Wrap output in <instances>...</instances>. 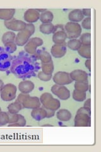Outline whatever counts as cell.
<instances>
[{
	"label": "cell",
	"mask_w": 101,
	"mask_h": 152,
	"mask_svg": "<svg viewBox=\"0 0 101 152\" xmlns=\"http://www.w3.org/2000/svg\"><path fill=\"white\" fill-rule=\"evenodd\" d=\"M39 64L37 59L27 55H20L12 61L11 72L19 79L31 78L39 70Z\"/></svg>",
	"instance_id": "cell-1"
},
{
	"label": "cell",
	"mask_w": 101,
	"mask_h": 152,
	"mask_svg": "<svg viewBox=\"0 0 101 152\" xmlns=\"http://www.w3.org/2000/svg\"><path fill=\"white\" fill-rule=\"evenodd\" d=\"M17 101L22 104L23 108L34 109L41 107L39 98L36 96H31L28 94H20L17 99Z\"/></svg>",
	"instance_id": "cell-2"
},
{
	"label": "cell",
	"mask_w": 101,
	"mask_h": 152,
	"mask_svg": "<svg viewBox=\"0 0 101 152\" xmlns=\"http://www.w3.org/2000/svg\"><path fill=\"white\" fill-rule=\"evenodd\" d=\"M39 99L43 107L46 110L56 111L61 106V103L59 99L54 98L49 93H43Z\"/></svg>",
	"instance_id": "cell-3"
},
{
	"label": "cell",
	"mask_w": 101,
	"mask_h": 152,
	"mask_svg": "<svg viewBox=\"0 0 101 152\" xmlns=\"http://www.w3.org/2000/svg\"><path fill=\"white\" fill-rule=\"evenodd\" d=\"M65 31L67 38L70 39H76L81 35V27L78 23L70 22L65 26Z\"/></svg>",
	"instance_id": "cell-4"
},
{
	"label": "cell",
	"mask_w": 101,
	"mask_h": 152,
	"mask_svg": "<svg viewBox=\"0 0 101 152\" xmlns=\"http://www.w3.org/2000/svg\"><path fill=\"white\" fill-rule=\"evenodd\" d=\"M17 87L13 84H7L4 86L1 92V98L4 102H11L16 98Z\"/></svg>",
	"instance_id": "cell-5"
},
{
	"label": "cell",
	"mask_w": 101,
	"mask_h": 152,
	"mask_svg": "<svg viewBox=\"0 0 101 152\" xmlns=\"http://www.w3.org/2000/svg\"><path fill=\"white\" fill-rule=\"evenodd\" d=\"M52 36V41L56 45L63 44L67 39V36L65 31V28L62 25H57L54 26V30Z\"/></svg>",
	"instance_id": "cell-6"
},
{
	"label": "cell",
	"mask_w": 101,
	"mask_h": 152,
	"mask_svg": "<svg viewBox=\"0 0 101 152\" xmlns=\"http://www.w3.org/2000/svg\"><path fill=\"white\" fill-rule=\"evenodd\" d=\"M43 45V41L39 37H32L28 40L25 46H24V50L30 55H35L37 53V47Z\"/></svg>",
	"instance_id": "cell-7"
},
{
	"label": "cell",
	"mask_w": 101,
	"mask_h": 152,
	"mask_svg": "<svg viewBox=\"0 0 101 152\" xmlns=\"http://www.w3.org/2000/svg\"><path fill=\"white\" fill-rule=\"evenodd\" d=\"M51 91L61 100H66L70 97V91L64 86L54 84L51 88Z\"/></svg>",
	"instance_id": "cell-8"
},
{
	"label": "cell",
	"mask_w": 101,
	"mask_h": 152,
	"mask_svg": "<svg viewBox=\"0 0 101 152\" xmlns=\"http://www.w3.org/2000/svg\"><path fill=\"white\" fill-rule=\"evenodd\" d=\"M53 81L56 84L60 86H65L71 84L73 82L70 77V74L66 72H56L53 76Z\"/></svg>",
	"instance_id": "cell-9"
},
{
	"label": "cell",
	"mask_w": 101,
	"mask_h": 152,
	"mask_svg": "<svg viewBox=\"0 0 101 152\" xmlns=\"http://www.w3.org/2000/svg\"><path fill=\"white\" fill-rule=\"evenodd\" d=\"M12 56L5 50L0 51V71L4 72L10 68Z\"/></svg>",
	"instance_id": "cell-10"
},
{
	"label": "cell",
	"mask_w": 101,
	"mask_h": 152,
	"mask_svg": "<svg viewBox=\"0 0 101 152\" xmlns=\"http://www.w3.org/2000/svg\"><path fill=\"white\" fill-rule=\"evenodd\" d=\"M4 26H5L8 29L13 31L20 32L25 29L27 23L23 21L17 20V19H12L10 20L4 21Z\"/></svg>",
	"instance_id": "cell-11"
},
{
	"label": "cell",
	"mask_w": 101,
	"mask_h": 152,
	"mask_svg": "<svg viewBox=\"0 0 101 152\" xmlns=\"http://www.w3.org/2000/svg\"><path fill=\"white\" fill-rule=\"evenodd\" d=\"M90 116L85 113H76V115L75 117V127H90Z\"/></svg>",
	"instance_id": "cell-12"
},
{
	"label": "cell",
	"mask_w": 101,
	"mask_h": 152,
	"mask_svg": "<svg viewBox=\"0 0 101 152\" xmlns=\"http://www.w3.org/2000/svg\"><path fill=\"white\" fill-rule=\"evenodd\" d=\"M67 51V46L66 44H60V45H56L54 44L51 48V55L53 56L54 58H60L64 56L66 53Z\"/></svg>",
	"instance_id": "cell-13"
},
{
	"label": "cell",
	"mask_w": 101,
	"mask_h": 152,
	"mask_svg": "<svg viewBox=\"0 0 101 152\" xmlns=\"http://www.w3.org/2000/svg\"><path fill=\"white\" fill-rule=\"evenodd\" d=\"M31 34L26 30H23L20 32H19L16 35L15 42L17 46H23L27 44V42L30 39Z\"/></svg>",
	"instance_id": "cell-14"
},
{
	"label": "cell",
	"mask_w": 101,
	"mask_h": 152,
	"mask_svg": "<svg viewBox=\"0 0 101 152\" xmlns=\"http://www.w3.org/2000/svg\"><path fill=\"white\" fill-rule=\"evenodd\" d=\"M71 79L75 82L88 81V74L82 70H75L70 74Z\"/></svg>",
	"instance_id": "cell-15"
},
{
	"label": "cell",
	"mask_w": 101,
	"mask_h": 152,
	"mask_svg": "<svg viewBox=\"0 0 101 152\" xmlns=\"http://www.w3.org/2000/svg\"><path fill=\"white\" fill-rule=\"evenodd\" d=\"M24 20L28 23L36 22L40 18V13L35 9H28L24 13Z\"/></svg>",
	"instance_id": "cell-16"
},
{
	"label": "cell",
	"mask_w": 101,
	"mask_h": 152,
	"mask_svg": "<svg viewBox=\"0 0 101 152\" xmlns=\"http://www.w3.org/2000/svg\"><path fill=\"white\" fill-rule=\"evenodd\" d=\"M35 88V85L31 80H24L19 83L18 89L22 93L28 94L31 93Z\"/></svg>",
	"instance_id": "cell-17"
},
{
	"label": "cell",
	"mask_w": 101,
	"mask_h": 152,
	"mask_svg": "<svg viewBox=\"0 0 101 152\" xmlns=\"http://www.w3.org/2000/svg\"><path fill=\"white\" fill-rule=\"evenodd\" d=\"M31 115L34 120L37 121H41L47 117L46 109L41 107L32 109Z\"/></svg>",
	"instance_id": "cell-18"
},
{
	"label": "cell",
	"mask_w": 101,
	"mask_h": 152,
	"mask_svg": "<svg viewBox=\"0 0 101 152\" xmlns=\"http://www.w3.org/2000/svg\"><path fill=\"white\" fill-rule=\"evenodd\" d=\"M84 15L80 9H76L73 10L71 12H70L68 14V18L70 22L78 23L82 20L84 19Z\"/></svg>",
	"instance_id": "cell-19"
},
{
	"label": "cell",
	"mask_w": 101,
	"mask_h": 152,
	"mask_svg": "<svg viewBox=\"0 0 101 152\" xmlns=\"http://www.w3.org/2000/svg\"><path fill=\"white\" fill-rule=\"evenodd\" d=\"M15 13V9H0V20H10Z\"/></svg>",
	"instance_id": "cell-20"
},
{
	"label": "cell",
	"mask_w": 101,
	"mask_h": 152,
	"mask_svg": "<svg viewBox=\"0 0 101 152\" xmlns=\"http://www.w3.org/2000/svg\"><path fill=\"white\" fill-rule=\"evenodd\" d=\"M56 117L57 119L62 122H67L69 121L72 115L71 112L66 110V109H61L56 113Z\"/></svg>",
	"instance_id": "cell-21"
},
{
	"label": "cell",
	"mask_w": 101,
	"mask_h": 152,
	"mask_svg": "<svg viewBox=\"0 0 101 152\" xmlns=\"http://www.w3.org/2000/svg\"><path fill=\"white\" fill-rule=\"evenodd\" d=\"M37 57L41 61V63H49L52 61V56L47 51L39 50L36 53Z\"/></svg>",
	"instance_id": "cell-22"
},
{
	"label": "cell",
	"mask_w": 101,
	"mask_h": 152,
	"mask_svg": "<svg viewBox=\"0 0 101 152\" xmlns=\"http://www.w3.org/2000/svg\"><path fill=\"white\" fill-rule=\"evenodd\" d=\"M78 53L81 56L86 59L91 58V46L81 45L78 50Z\"/></svg>",
	"instance_id": "cell-23"
},
{
	"label": "cell",
	"mask_w": 101,
	"mask_h": 152,
	"mask_svg": "<svg viewBox=\"0 0 101 152\" xmlns=\"http://www.w3.org/2000/svg\"><path fill=\"white\" fill-rule=\"evenodd\" d=\"M39 30L44 34H51L54 32V26L52 23H42L39 27Z\"/></svg>",
	"instance_id": "cell-24"
},
{
	"label": "cell",
	"mask_w": 101,
	"mask_h": 152,
	"mask_svg": "<svg viewBox=\"0 0 101 152\" xmlns=\"http://www.w3.org/2000/svg\"><path fill=\"white\" fill-rule=\"evenodd\" d=\"M54 15L50 11H46L42 13L40 15V20L42 22V23H51V22L53 20Z\"/></svg>",
	"instance_id": "cell-25"
},
{
	"label": "cell",
	"mask_w": 101,
	"mask_h": 152,
	"mask_svg": "<svg viewBox=\"0 0 101 152\" xmlns=\"http://www.w3.org/2000/svg\"><path fill=\"white\" fill-rule=\"evenodd\" d=\"M15 37L16 35L15 33L12 31H8L3 34L2 37V42L4 45L9 43V42H15Z\"/></svg>",
	"instance_id": "cell-26"
},
{
	"label": "cell",
	"mask_w": 101,
	"mask_h": 152,
	"mask_svg": "<svg viewBox=\"0 0 101 152\" xmlns=\"http://www.w3.org/2000/svg\"><path fill=\"white\" fill-rule=\"evenodd\" d=\"M22 108V104L16 101L15 102H13L9 104L8 107V112L10 113H18Z\"/></svg>",
	"instance_id": "cell-27"
},
{
	"label": "cell",
	"mask_w": 101,
	"mask_h": 152,
	"mask_svg": "<svg viewBox=\"0 0 101 152\" xmlns=\"http://www.w3.org/2000/svg\"><path fill=\"white\" fill-rule=\"evenodd\" d=\"M74 87H75V90H76V91L86 93L88 91L89 85L88 81L75 82Z\"/></svg>",
	"instance_id": "cell-28"
},
{
	"label": "cell",
	"mask_w": 101,
	"mask_h": 152,
	"mask_svg": "<svg viewBox=\"0 0 101 152\" xmlns=\"http://www.w3.org/2000/svg\"><path fill=\"white\" fill-rule=\"evenodd\" d=\"M41 68L43 72L46 74H52L54 71V64L52 61L49 63H41Z\"/></svg>",
	"instance_id": "cell-29"
},
{
	"label": "cell",
	"mask_w": 101,
	"mask_h": 152,
	"mask_svg": "<svg viewBox=\"0 0 101 152\" xmlns=\"http://www.w3.org/2000/svg\"><path fill=\"white\" fill-rule=\"evenodd\" d=\"M66 46L71 50L78 51V50L80 48V47L81 46V44L79 39H70V41H68V42H67Z\"/></svg>",
	"instance_id": "cell-30"
},
{
	"label": "cell",
	"mask_w": 101,
	"mask_h": 152,
	"mask_svg": "<svg viewBox=\"0 0 101 152\" xmlns=\"http://www.w3.org/2000/svg\"><path fill=\"white\" fill-rule=\"evenodd\" d=\"M72 96H73V98L75 101L81 102H84L86 99V94L85 92H80V91L74 90Z\"/></svg>",
	"instance_id": "cell-31"
},
{
	"label": "cell",
	"mask_w": 101,
	"mask_h": 152,
	"mask_svg": "<svg viewBox=\"0 0 101 152\" xmlns=\"http://www.w3.org/2000/svg\"><path fill=\"white\" fill-rule=\"evenodd\" d=\"M81 45L91 46V34L90 33H84L81 35L80 39Z\"/></svg>",
	"instance_id": "cell-32"
},
{
	"label": "cell",
	"mask_w": 101,
	"mask_h": 152,
	"mask_svg": "<svg viewBox=\"0 0 101 152\" xmlns=\"http://www.w3.org/2000/svg\"><path fill=\"white\" fill-rule=\"evenodd\" d=\"M26 120L23 115L19 114V118L17 122L14 124H9L8 127H24L26 125Z\"/></svg>",
	"instance_id": "cell-33"
},
{
	"label": "cell",
	"mask_w": 101,
	"mask_h": 152,
	"mask_svg": "<svg viewBox=\"0 0 101 152\" xmlns=\"http://www.w3.org/2000/svg\"><path fill=\"white\" fill-rule=\"evenodd\" d=\"M4 48H5L4 50H5L7 52H8V53L9 54L14 53V52L17 50V46L15 42H9V43L4 45Z\"/></svg>",
	"instance_id": "cell-34"
},
{
	"label": "cell",
	"mask_w": 101,
	"mask_h": 152,
	"mask_svg": "<svg viewBox=\"0 0 101 152\" xmlns=\"http://www.w3.org/2000/svg\"><path fill=\"white\" fill-rule=\"evenodd\" d=\"M9 122L8 113L4 112H0V126H5Z\"/></svg>",
	"instance_id": "cell-35"
},
{
	"label": "cell",
	"mask_w": 101,
	"mask_h": 152,
	"mask_svg": "<svg viewBox=\"0 0 101 152\" xmlns=\"http://www.w3.org/2000/svg\"><path fill=\"white\" fill-rule=\"evenodd\" d=\"M52 76V74H46L44 72H43L42 71L39 72L37 75L38 78H39L41 80H42V81H44V82L49 81V80L51 79Z\"/></svg>",
	"instance_id": "cell-36"
},
{
	"label": "cell",
	"mask_w": 101,
	"mask_h": 152,
	"mask_svg": "<svg viewBox=\"0 0 101 152\" xmlns=\"http://www.w3.org/2000/svg\"><path fill=\"white\" fill-rule=\"evenodd\" d=\"M91 20H91L90 17L85 18V19H84L82 23H81V26L85 29H91V27H92V26H91Z\"/></svg>",
	"instance_id": "cell-37"
},
{
	"label": "cell",
	"mask_w": 101,
	"mask_h": 152,
	"mask_svg": "<svg viewBox=\"0 0 101 152\" xmlns=\"http://www.w3.org/2000/svg\"><path fill=\"white\" fill-rule=\"evenodd\" d=\"M9 116V124H14L17 122L19 118V114L18 113H8Z\"/></svg>",
	"instance_id": "cell-38"
},
{
	"label": "cell",
	"mask_w": 101,
	"mask_h": 152,
	"mask_svg": "<svg viewBox=\"0 0 101 152\" xmlns=\"http://www.w3.org/2000/svg\"><path fill=\"white\" fill-rule=\"evenodd\" d=\"M85 113L89 116H91V109L85 107H81V108H80L77 110V112H76V113Z\"/></svg>",
	"instance_id": "cell-39"
},
{
	"label": "cell",
	"mask_w": 101,
	"mask_h": 152,
	"mask_svg": "<svg viewBox=\"0 0 101 152\" xmlns=\"http://www.w3.org/2000/svg\"><path fill=\"white\" fill-rule=\"evenodd\" d=\"M25 30L29 32L31 35H33V33L35 32V26L33 23H27Z\"/></svg>",
	"instance_id": "cell-40"
},
{
	"label": "cell",
	"mask_w": 101,
	"mask_h": 152,
	"mask_svg": "<svg viewBox=\"0 0 101 152\" xmlns=\"http://www.w3.org/2000/svg\"><path fill=\"white\" fill-rule=\"evenodd\" d=\"M81 12H82L84 16H86L87 17H90L91 13H92L91 9H83L82 10H81Z\"/></svg>",
	"instance_id": "cell-41"
},
{
	"label": "cell",
	"mask_w": 101,
	"mask_h": 152,
	"mask_svg": "<svg viewBox=\"0 0 101 152\" xmlns=\"http://www.w3.org/2000/svg\"><path fill=\"white\" fill-rule=\"evenodd\" d=\"M46 109V108H45ZM47 112V117L46 118H51L54 115L55 111H52L50 110H46Z\"/></svg>",
	"instance_id": "cell-42"
},
{
	"label": "cell",
	"mask_w": 101,
	"mask_h": 152,
	"mask_svg": "<svg viewBox=\"0 0 101 152\" xmlns=\"http://www.w3.org/2000/svg\"><path fill=\"white\" fill-rule=\"evenodd\" d=\"M85 65L86 66V67L89 69V71H91V60L90 59H87L85 61Z\"/></svg>",
	"instance_id": "cell-43"
},
{
	"label": "cell",
	"mask_w": 101,
	"mask_h": 152,
	"mask_svg": "<svg viewBox=\"0 0 101 152\" xmlns=\"http://www.w3.org/2000/svg\"><path fill=\"white\" fill-rule=\"evenodd\" d=\"M90 103H91V99L89 98L86 99V100L84 104V107H86V108H90Z\"/></svg>",
	"instance_id": "cell-44"
},
{
	"label": "cell",
	"mask_w": 101,
	"mask_h": 152,
	"mask_svg": "<svg viewBox=\"0 0 101 152\" xmlns=\"http://www.w3.org/2000/svg\"><path fill=\"white\" fill-rule=\"evenodd\" d=\"M4 83L2 81L1 79H0V93H1L2 89H3V87H4Z\"/></svg>",
	"instance_id": "cell-45"
},
{
	"label": "cell",
	"mask_w": 101,
	"mask_h": 152,
	"mask_svg": "<svg viewBox=\"0 0 101 152\" xmlns=\"http://www.w3.org/2000/svg\"><path fill=\"white\" fill-rule=\"evenodd\" d=\"M37 10V12H42V13H43V12H46L47 10L46 9H36Z\"/></svg>",
	"instance_id": "cell-46"
},
{
	"label": "cell",
	"mask_w": 101,
	"mask_h": 152,
	"mask_svg": "<svg viewBox=\"0 0 101 152\" xmlns=\"http://www.w3.org/2000/svg\"><path fill=\"white\" fill-rule=\"evenodd\" d=\"M0 112H1V107H0Z\"/></svg>",
	"instance_id": "cell-47"
}]
</instances>
